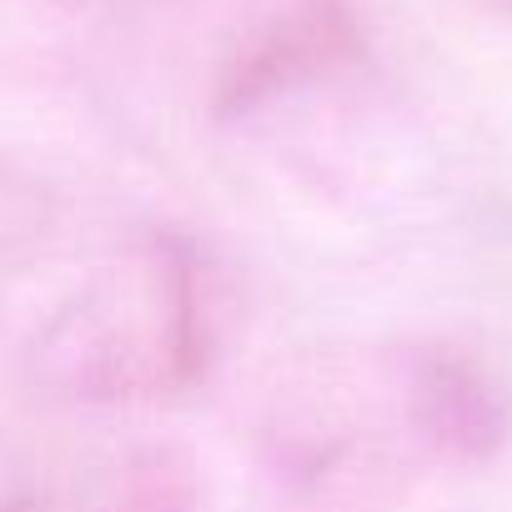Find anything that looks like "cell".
Returning <instances> with one entry per match:
<instances>
[{
	"mask_svg": "<svg viewBox=\"0 0 512 512\" xmlns=\"http://www.w3.org/2000/svg\"><path fill=\"white\" fill-rule=\"evenodd\" d=\"M347 46H352V26L337 11L302 6V11L282 16L277 26H267L231 61V71L221 81V106H231V111L256 106L272 91H287V86L317 76L332 56H347Z\"/></svg>",
	"mask_w": 512,
	"mask_h": 512,
	"instance_id": "cell-3",
	"label": "cell"
},
{
	"mask_svg": "<svg viewBox=\"0 0 512 512\" xmlns=\"http://www.w3.org/2000/svg\"><path fill=\"white\" fill-rule=\"evenodd\" d=\"M206 347L211 317L196 256L181 241H156L136 267L86 292L46 337V357L91 397L181 387L206 367Z\"/></svg>",
	"mask_w": 512,
	"mask_h": 512,
	"instance_id": "cell-1",
	"label": "cell"
},
{
	"mask_svg": "<svg viewBox=\"0 0 512 512\" xmlns=\"http://www.w3.org/2000/svg\"><path fill=\"white\" fill-rule=\"evenodd\" d=\"M402 412L412 437L457 467L492 462L507 442V402L497 382L457 347H412L402 357Z\"/></svg>",
	"mask_w": 512,
	"mask_h": 512,
	"instance_id": "cell-2",
	"label": "cell"
}]
</instances>
